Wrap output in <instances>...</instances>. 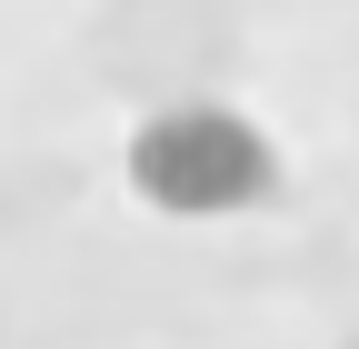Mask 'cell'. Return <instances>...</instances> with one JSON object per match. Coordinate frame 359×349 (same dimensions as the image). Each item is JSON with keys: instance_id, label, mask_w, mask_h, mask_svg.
I'll list each match as a JSON object with an SVG mask.
<instances>
[{"instance_id": "1", "label": "cell", "mask_w": 359, "mask_h": 349, "mask_svg": "<svg viewBox=\"0 0 359 349\" xmlns=\"http://www.w3.org/2000/svg\"><path fill=\"white\" fill-rule=\"evenodd\" d=\"M130 190L150 210H180V220H210V210H250L269 190V140L219 110V100H190V110H160L140 140H130Z\"/></svg>"}]
</instances>
